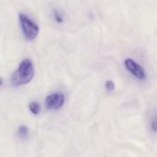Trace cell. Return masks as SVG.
Returning a JSON list of instances; mask_svg holds the SVG:
<instances>
[{
	"label": "cell",
	"mask_w": 157,
	"mask_h": 157,
	"mask_svg": "<svg viewBox=\"0 0 157 157\" xmlns=\"http://www.w3.org/2000/svg\"><path fill=\"white\" fill-rule=\"evenodd\" d=\"M65 102V97L62 93H52L46 97L45 106L48 109L58 110L60 109Z\"/></svg>",
	"instance_id": "obj_3"
},
{
	"label": "cell",
	"mask_w": 157,
	"mask_h": 157,
	"mask_svg": "<svg viewBox=\"0 0 157 157\" xmlns=\"http://www.w3.org/2000/svg\"><path fill=\"white\" fill-rule=\"evenodd\" d=\"M2 85H3V79L0 77V87H1V86H2Z\"/></svg>",
	"instance_id": "obj_10"
},
{
	"label": "cell",
	"mask_w": 157,
	"mask_h": 157,
	"mask_svg": "<svg viewBox=\"0 0 157 157\" xmlns=\"http://www.w3.org/2000/svg\"><path fill=\"white\" fill-rule=\"evenodd\" d=\"M124 65L126 69L139 80L144 81L146 79V72L144 68L142 65H140L138 63L133 61L132 59H126L124 61Z\"/></svg>",
	"instance_id": "obj_4"
},
{
	"label": "cell",
	"mask_w": 157,
	"mask_h": 157,
	"mask_svg": "<svg viewBox=\"0 0 157 157\" xmlns=\"http://www.w3.org/2000/svg\"><path fill=\"white\" fill-rule=\"evenodd\" d=\"M29 109L33 115H38L40 113V104L38 102L32 101L29 105Z\"/></svg>",
	"instance_id": "obj_6"
},
{
	"label": "cell",
	"mask_w": 157,
	"mask_h": 157,
	"mask_svg": "<svg viewBox=\"0 0 157 157\" xmlns=\"http://www.w3.org/2000/svg\"><path fill=\"white\" fill-rule=\"evenodd\" d=\"M53 18L57 23H63V17L57 9H53Z\"/></svg>",
	"instance_id": "obj_7"
},
{
	"label": "cell",
	"mask_w": 157,
	"mask_h": 157,
	"mask_svg": "<svg viewBox=\"0 0 157 157\" xmlns=\"http://www.w3.org/2000/svg\"><path fill=\"white\" fill-rule=\"evenodd\" d=\"M34 76L33 63L29 59L23 60L18 68L13 73L11 76V82L14 86H23L29 83Z\"/></svg>",
	"instance_id": "obj_1"
},
{
	"label": "cell",
	"mask_w": 157,
	"mask_h": 157,
	"mask_svg": "<svg viewBox=\"0 0 157 157\" xmlns=\"http://www.w3.org/2000/svg\"><path fill=\"white\" fill-rule=\"evenodd\" d=\"M151 127H152L153 132H156V120H155V118L153 119V121H152V125H151Z\"/></svg>",
	"instance_id": "obj_9"
},
{
	"label": "cell",
	"mask_w": 157,
	"mask_h": 157,
	"mask_svg": "<svg viewBox=\"0 0 157 157\" xmlns=\"http://www.w3.org/2000/svg\"><path fill=\"white\" fill-rule=\"evenodd\" d=\"M17 134H18V137H20L22 139H25V138H27L29 136V130L26 125H20L17 128Z\"/></svg>",
	"instance_id": "obj_5"
},
{
	"label": "cell",
	"mask_w": 157,
	"mask_h": 157,
	"mask_svg": "<svg viewBox=\"0 0 157 157\" xmlns=\"http://www.w3.org/2000/svg\"><path fill=\"white\" fill-rule=\"evenodd\" d=\"M19 22L24 37L28 40H35L40 31L39 26L35 22H33L27 15L23 13L19 14Z\"/></svg>",
	"instance_id": "obj_2"
},
{
	"label": "cell",
	"mask_w": 157,
	"mask_h": 157,
	"mask_svg": "<svg viewBox=\"0 0 157 157\" xmlns=\"http://www.w3.org/2000/svg\"><path fill=\"white\" fill-rule=\"evenodd\" d=\"M105 87L108 91H113L115 89V84L113 81L111 80H108L106 83H105Z\"/></svg>",
	"instance_id": "obj_8"
}]
</instances>
